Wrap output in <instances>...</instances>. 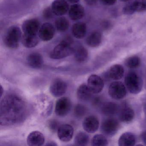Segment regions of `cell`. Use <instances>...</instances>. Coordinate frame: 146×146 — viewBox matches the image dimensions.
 <instances>
[{
  "label": "cell",
  "instance_id": "cell-1",
  "mask_svg": "<svg viewBox=\"0 0 146 146\" xmlns=\"http://www.w3.org/2000/svg\"><path fill=\"white\" fill-rule=\"evenodd\" d=\"M27 112L23 100L15 94L6 96L0 105V122L1 125H11L20 123Z\"/></svg>",
  "mask_w": 146,
  "mask_h": 146
},
{
  "label": "cell",
  "instance_id": "cell-2",
  "mask_svg": "<svg viewBox=\"0 0 146 146\" xmlns=\"http://www.w3.org/2000/svg\"><path fill=\"white\" fill-rule=\"evenodd\" d=\"M125 84L129 92L135 94L140 93L142 88V80L135 72H130L126 75L125 78Z\"/></svg>",
  "mask_w": 146,
  "mask_h": 146
},
{
  "label": "cell",
  "instance_id": "cell-3",
  "mask_svg": "<svg viewBox=\"0 0 146 146\" xmlns=\"http://www.w3.org/2000/svg\"><path fill=\"white\" fill-rule=\"evenodd\" d=\"M21 31L17 26H13L10 27L7 32L5 38L6 46L11 49H16L19 46L21 40Z\"/></svg>",
  "mask_w": 146,
  "mask_h": 146
},
{
  "label": "cell",
  "instance_id": "cell-4",
  "mask_svg": "<svg viewBox=\"0 0 146 146\" xmlns=\"http://www.w3.org/2000/svg\"><path fill=\"white\" fill-rule=\"evenodd\" d=\"M74 51L75 49L72 46V45L61 41L51 52L50 57L53 59H61L74 54Z\"/></svg>",
  "mask_w": 146,
  "mask_h": 146
},
{
  "label": "cell",
  "instance_id": "cell-5",
  "mask_svg": "<svg viewBox=\"0 0 146 146\" xmlns=\"http://www.w3.org/2000/svg\"><path fill=\"white\" fill-rule=\"evenodd\" d=\"M108 94L114 100H121L126 96V87L121 82H113L109 86Z\"/></svg>",
  "mask_w": 146,
  "mask_h": 146
},
{
  "label": "cell",
  "instance_id": "cell-6",
  "mask_svg": "<svg viewBox=\"0 0 146 146\" xmlns=\"http://www.w3.org/2000/svg\"><path fill=\"white\" fill-rule=\"evenodd\" d=\"M119 126L120 125L117 119L113 118H109L102 122V131L105 135L112 136L117 132Z\"/></svg>",
  "mask_w": 146,
  "mask_h": 146
},
{
  "label": "cell",
  "instance_id": "cell-7",
  "mask_svg": "<svg viewBox=\"0 0 146 146\" xmlns=\"http://www.w3.org/2000/svg\"><path fill=\"white\" fill-rule=\"evenodd\" d=\"M71 106V102L69 98L67 97L60 98L56 102L55 113L59 117H64L70 112Z\"/></svg>",
  "mask_w": 146,
  "mask_h": 146
},
{
  "label": "cell",
  "instance_id": "cell-8",
  "mask_svg": "<svg viewBox=\"0 0 146 146\" xmlns=\"http://www.w3.org/2000/svg\"><path fill=\"white\" fill-rule=\"evenodd\" d=\"M87 85L93 94H98L102 91L104 83L103 79L100 77L96 75H92L88 78Z\"/></svg>",
  "mask_w": 146,
  "mask_h": 146
},
{
  "label": "cell",
  "instance_id": "cell-9",
  "mask_svg": "<svg viewBox=\"0 0 146 146\" xmlns=\"http://www.w3.org/2000/svg\"><path fill=\"white\" fill-rule=\"evenodd\" d=\"M67 88V84L65 82L61 79H57L50 86V93L54 97H60L65 94Z\"/></svg>",
  "mask_w": 146,
  "mask_h": 146
},
{
  "label": "cell",
  "instance_id": "cell-10",
  "mask_svg": "<svg viewBox=\"0 0 146 146\" xmlns=\"http://www.w3.org/2000/svg\"><path fill=\"white\" fill-rule=\"evenodd\" d=\"M40 29L39 21L36 19H29L24 22L22 29L24 34L37 35Z\"/></svg>",
  "mask_w": 146,
  "mask_h": 146
},
{
  "label": "cell",
  "instance_id": "cell-11",
  "mask_svg": "<svg viewBox=\"0 0 146 146\" xmlns=\"http://www.w3.org/2000/svg\"><path fill=\"white\" fill-rule=\"evenodd\" d=\"M55 29L52 25L49 23H45L40 28L39 36L43 41H48L53 38Z\"/></svg>",
  "mask_w": 146,
  "mask_h": 146
},
{
  "label": "cell",
  "instance_id": "cell-12",
  "mask_svg": "<svg viewBox=\"0 0 146 146\" xmlns=\"http://www.w3.org/2000/svg\"><path fill=\"white\" fill-rule=\"evenodd\" d=\"M74 134V129L70 125L63 124L58 129V137L63 142H69L71 140Z\"/></svg>",
  "mask_w": 146,
  "mask_h": 146
},
{
  "label": "cell",
  "instance_id": "cell-13",
  "mask_svg": "<svg viewBox=\"0 0 146 146\" xmlns=\"http://www.w3.org/2000/svg\"><path fill=\"white\" fill-rule=\"evenodd\" d=\"M83 127L85 131L90 133H94L99 127V121L96 116H88L83 122Z\"/></svg>",
  "mask_w": 146,
  "mask_h": 146
},
{
  "label": "cell",
  "instance_id": "cell-14",
  "mask_svg": "<svg viewBox=\"0 0 146 146\" xmlns=\"http://www.w3.org/2000/svg\"><path fill=\"white\" fill-rule=\"evenodd\" d=\"M69 5L66 0H54L52 5V9L54 15L61 16L68 12Z\"/></svg>",
  "mask_w": 146,
  "mask_h": 146
},
{
  "label": "cell",
  "instance_id": "cell-15",
  "mask_svg": "<svg viewBox=\"0 0 146 146\" xmlns=\"http://www.w3.org/2000/svg\"><path fill=\"white\" fill-rule=\"evenodd\" d=\"M27 142L30 146H42L45 142V137L40 131H32L28 135Z\"/></svg>",
  "mask_w": 146,
  "mask_h": 146
},
{
  "label": "cell",
  "instance_id": "cell-16",
  "mask_svg": "<svg viewBox=\"0 0 146 146\" xmlns=\"http://www.w3.org/2000/svg\"><path fill=\"white\" fill-rule=\"evenodd\" d=\"M69 16L73 20H78L82 19L85 14L83 7L79 4H75L71 6L69 10Z\"/></svg>",
  "mask_w": 146,
  "mask_h": 146
},
{
  "label": "cell",
  "instance_id": "cell-17",
  "mask_svg": "<svg viewBox=\"0 0 146 146\" xmlns=\"http://www.w3.org/2000/svg\"><path fill=\"white\" fill-rule=\"evenodd\" d=\"M27 62L30 67L35 69H39L43 65V58L38 53H32L28 56Z\"/></svg>",
  "mask_w": 146,
  "mask_h": 146
},
{
  "label": "cell",
  "instance_id": "cell-18",
  "mask_svg": "<svg viewBox=\"0 0 146 146\" xmlns=\"http://www.w3.org/2000/svg\"><path fill=\"white\" fill-rule=\"evenodd\" d=\"M136 141L135 136L133 133L125 132L121 135L119 139L118 144L119 146H133Z\"/></svg>",
  "mask_w": 146,
  "mask_h": 146
},
{
  "label": "cell",
  "instance_id": "cell-19",
  "mask_svg": "<svg viewBox=\"0 0 146 146\" xmlns=\"http://www.w3.org/2000/svg\"><path fill=\"white\" fill-rule=\"evenodd\" d=\"M93 94L89 88L88 85L86 84L80 85L77 91L78 98L82 101H87L90 100Z\"/></svg>",
  "mask_w": 146,
  "mask_h": 146
},
{
  "label": "cell",
  "instance_id": "cell-20",
  "mask_svg": "<svg viewBox=\"0 0 146 146\" xmlns=\"http://www.w3.org/2000/svg\"><path fill=\"white\" fill-rule=\"evenodd\" d=\"M72 34L73 36L77 39L84 38L87 32V26L84 23H77L72 26Z\"/></svg>",
  "mask_w": 146,
  "mask_h": 146
},
{
  "label": "cell",
  "instance_id": "cell-21",
  "mask_svg": "<svg viewBox=\"0 0 146 146\" xmlns=\"http://www.w3.org/2000/svg\"><path fill=\"white\" fill-rule=\"evenodd\" d=\"M39 40L37 35L24 34L22 36V42L25 47L31 48L37 46Z\"/></svg>",
  "mask_w": 146,
  "mask_h": 146
},
{
  "label": "cell",
  "instance_id": "cell-22",
  "mask_svg": "<svg viewBox=\"0 0 146 146\" xmlns=\"http://www.w3.org/2000/svg\"><path fill=\"white\" fill-rule=\"evenodd\" d=\"M109 77L114 80H119L123 77L124 74V70L123 66L119 64L113 66L108 72Z\"/></svg>",
  "mask_w": 146,
  "mask_h": 146
},
{
  "label": "cell",
  "instance_id": "cell-23",
  "mask_svg": "<svg viewBox=\"0 0 146 146\" xmlns=\"http://www.w3.org/2000/svg\"><path fill=\"white\" fill-rule=\"evenodd\" d=\"M102 36L99 31L92 32L87 38L86 42L88 46L91 47L95 48L99 46L101 43Z\"/></svg>",
  "mask_w": 146,
  "mask_h": 146
},
{
  "label": "cell",
  "instance_id": "cell-24",
  "mask_svg": "<svg viewBox=\"0 0 146 146\" xmlns=\"http://www.w3.org/2000/svg\"><path fill=\"white\" fill-rule=\"evenodd\" d=\"M135 117L134 110L129 107H126L123 108L119 113V118L120 121L125 123L131 122Z\"/></svg>",
  "mask_w": 146,
  "mask_h": 146
},
{
  "label": "cell",
  "instance_id": "cell-25",
  "mask_svg": "<svg viewBox=\"0 0 146 146\" xmlns=\"http://www.w3.org/2000/svg\"><path fill=\"white\" fill-rule=\"evenodd\" d=\"M118 106L116 103L108 102L102 106V111L106 116H111L116 114L118 111Z\"/></svg>",
  "mask_w": 146,
  "mask_h": 146
},
{
  "label": "cell",
  "instance_id": "cell-26",
  "mask_svg": "<svg viewBox=\"0 0 146 146\" xmlns=\"http://www.w3.org/2000/svg\"><path fill=\"white\" fill-rule=\"evenodd\" d=\"M74 58L76 61L79 63H82L87 60L88 53V50L84 47H78L74 51Z\"/></svg>",
  "mask_w": 146,
  "mask_h": 146
},
{
  "label": "cell",
  "instance_id": "cell-27",
  "mask_svg": "<svg viewBox=\"0 0 146 146\" xmlns=\"http://www.w3.org/2000/svg\"><path fill=\"white\" fill-rule=\"evenodd\" d=\"M89 137L86 133L82 131L78 132L75 137L74 143L77 146H84L88 145Z\"/></svg>",
  "mask_w": 146,
  "mask_h": 146
},
{
  "label": "cell",
  "instance_id": "cell-28",
  "mask_svg": "<svg viewBox=\"0 0 146 146\" xmlns=\"http://www.w3.org/2000/svg\"><path fill=\"white\" fill-rule=\"evenodd\" d=\"M69 23L68 20L65 17L58 18L55 22V27L58 31L65 32L69 29Z\"/></svg>",
  "mask_w": 146,
  "mask_h": 146
},
{
  "label": "cell",
  "instance_id": "cell-29",
  "mask_svg": "<svg viewBox=\"0 0 146 146\" xmlns=\"http://www.w3.org/2000/svg\"><path fill=\"white\" fill-rule=\"evenodd\" d=\"M108 144L106 137L102 134H97L92 138L91 145L93 146H105Z\"/></svg>",
  "mask_w": 146,
  "mask_h": 146
},
{
  "label": "cell",
  "instance_id": "cell-30",
  "mask_svg": "<svg viewBox=\"0 0 146 146\" xmlns=\"http://www.w3.org/2000/svg\"><path fill=\"white\" fill-rule=\"evenodd\" d=\"M125 64L130 69H136L138 68L141 64V60L137 56H132L129 57L125 60Z\"/></svg>",
  "mask_w": 146,
  "mask_h": 146
},
{
  "label": "cell",
  "instance_id": "cell-31",
  "mask_svg": "<svg viewBox=\"0 0 146 146\" xmlns=\"http://www.w3.org/2000/svg\"><path fill=\"white\" fill-rule=\"evenodd\" d=\"M132 5L135 12L146 11V0H135L132 2Z\"/></svg>",
  "mask_w": 146,
  "mask_h": 146
},
{
  "label": "cell",
  "instance_id": "cell-32",
  "mask_svg": "<svg viewBox=\"0 0 146 146\" xmlns=\"http://www.w3.org/2000/svg\"><path fill=\"white\" fill-rule=\"evenodd\" d=\"M87 112V108L83 105L78 104L74 108V114L76 117L81 118L85 115Z\"/></svg>",
  "mask_w": 146,
  "mask_h": 146
},
{
  "label": "cell",
  "instance_id": "cell-33",
  "mask_svg": "<svg viewBox=\"0 0 146 146\" xmlns=\"http://www.w3.org/2000/svg\"><path fill=\"white\" fill-rule=\"evenodd\" d=\"M123 12L126 15H131L135 12L132 7V3L126 5L124 7L123 9Z\"/></svg>",
  "mask_w": 146,
  "mask_h": 146
},
{
  "label": "cell",
  "instance_id": "cell-34",
  "mask_svg": "<svg viewBox=\"0 0 146 146\" xmlns=\"http://www.w3.org/2000/svg\"><path fill=\"white\" fill-rule=\"evenodd\" d=\"M54 13L52 11V8L48 7L46 8L43 11V15L44 18L46 19H49L52 18L53 16Z\"/></svg>",
  "mask_w": 146,
  "mask_h": 146
},
{
  "label": "cell",
  "instance_id": "cell-35",
  "mask_svg": "<svg viewBox=\"0 0 146 146\" xmlns=\"http://www.w3.org/2000/svg\"><path fill=\"white\" fill-rule=\"evenodd\" d=\"M59 123L58 121L56 120H51L49 121L48 123V127L49 129L52 131H55L56 130H58L59 126Z\"/></svg>",
  "mask_w": 146,
  "mask_h": 146
},
{
  "label": "cell",
  "instance_id": "cell-36",
  "mask_svg": "<svg viewBox=\"0 0 146 146\" xmlns=\"http://www.w3.org/2000/svg\"><path fill=\"white\" fill-rule=\"evenodd\" d=\"M117 0H101L102 4L106 5H112L116 3Z\"/></svg>",
  "mask_w": 146,
  "mask_h": 146
},
{
  "label": "cell",
  "instance_id": "cell-37",
  "mask_svg": "<svg viewBox=\"0 0 146 146\" xmlns=\"http://www.w3.org/2000/svg\"><path fill=\"white\" fill-rule=\"evenodd\" d=\"M87 5L90 6H93L96 4L97 0H85Z\"/></svg>",
  "mask_w": 146,
  "mask_h": 146
},
{
  "label": "cell",
  "instance_id": "cell-38",
  "mask_svg": "<svg viewBox=\"0 0 146 146\" xmlns=\"http://www.w3.org/2000/svg\"><path fill=\"white\" fill-rule=\"evenodd\" d=\"M141 138L143 143L146 145V131H143L141 135Z\"/></svg>",
  "mask_w": 146,
  "mask_h": 146
},
{
  "label": "cell",
  "instance_id": "cell-39",
  "mask_svg": "<svg viewBox=\"0 0 146 146\" xmlns=\"http://www.w3.org/2000/svg\"><path fill=\"white\" fill-rule=\"evenodd\" d=\"M99 97H96L95 99H94V100H93V104L94 105H97L99 104V103L100 102V100L99 99Z\"/></svg>",
  "mask_w": 146,
  "mask_h": 146
},
{
  "label": "cell",
  "instance_id": "cell-40",
  "mask_svg": "<svg viewBox=\"0 0 146 146\" xmlns=\"http://www.w3.org/2000/svg\"><path fill=\"white\" fill-rule=\"evenodd\" d=\"M47 146H57V144L55 143L54 142H50L48 143H47Z\"/></svg>",
  "mask_w": 146,
  "mask_h": 146
},
{
  "label": "cell",
  "instance_id": "cell-41",
  "mask_svg": "<svg viewBox=\"0 0 146 146\" xmlns=\"http://www.w3.org/2000/svg\"><path fill=\"white\" fill-rule=\"evenodd\" d=\"M67 1L72 4H76L80 1V0H67Z\"/></svg>",
  "mask_w": 146,
  "mask_h": 146
},
{
  "label": "cell",
  "instance_id": "cell-42",
  "mask_svg": "<svg viewBox=\"0 0 146 146\" xmlns=\"http://www.w3.org/2000/svg\"><path fill=\"white\" fill-rule=\"evenodd\" d=\"M1 96H2V94H3V91L4 90H3V88H2V86H1Z\"/></svg>",
  "mask_w": 146,
  "mask_h": 146
},
{
  "label": "cell",
  "instance_id": "cell-43",
  "mask_svg": "<svg viewBox=\"0 0 146 146\" xmlns=\"http://www.w3.org/2000/svg\"><path fill=\"white\" fill-rule=\"evenodd\" d=\"M120 1H129V0H120Z\"/></svg>",
  "mask_w": 146,
  "mask_h": 146
}]
</instances>
